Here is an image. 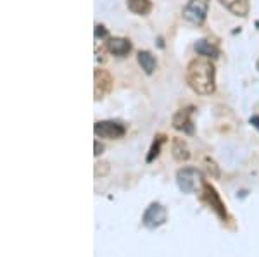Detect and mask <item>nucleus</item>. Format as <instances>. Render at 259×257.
<instances>
[{"label": "nucleus", "mask_w": 259, "mask_h": 257, "mask_svg": "<svg viewBox=\"0 0 259 257\" xmlns=\"http://www.w3.org/2000/svg\"><path fill=\"white\" fill-rule=\"evenodd\" d=\"M94 133L104 140H119L126 135V126L118 121H97L94 124Z\"/></svg>", "instance_id": "20e7f679"}, {"label": "nucleus", "mask_w": 259, "mask_h": 257, "mask_svg": "<svg viewBox=\"0 0 259 257\" xmlns=\"http://www.w3.org/2000/svg\"><path fill=\"white\" fill-rule=\"evenodd\" d=\"M95 38H100V40H102V38H109V31H107L106 30V28H104L102 26V24H95Z\"/></svg>", "instance_id": "dca6fc26"}, {"label": "nucleus", "mask_w": 259, "mask_h": 257, "mask_svg": "<svg viewBox=\"0 0 259 257\" xmlns=\"http://www.w3.org/2000/svg\"><path fill=\"white\" fill-rule=\"evenodd\" d=\"M192 107H183V109H178L177 113L173 114V128L177 131H183L187 135H194L195 133V128L194 123H192Z\"/></svg>", "instance_id": "6e6552de"}, {"label": "nucleus", "mask_w": 259, "mask_h": 257, "mask_svg": "<svg viewBox=\"0 0 259 257\" xmlns=\"http://www.w3.org/2000/svg\"><path fill=\"white\" fill-rule=\"evenodd\" d=\"M106 50L111 54V56L116 57H126L130 52H132V41L128 38H123V36H111L106 41Z\"/></svg>", "instance_id": "1a4fd4ad"}, {"label": "nucleus", "mask_w": 259, "mask_h": 257, "mask_svg": "<svg viewBox=\"0 0 259 257\" xmlns=\"http://www.w3.org/2000/svg\"><path fill=\"white\" fill-rule=\"evenodd\" d=\"M171 154H173L175 159L178 161V163H183V161H189L190 159V148L187 142L183 138H173V142H171Z\"/></svg>", "instance_id": "f8f14e48"}, {"label": "nucleus", "mask_w": 259, "mask_h": 257, "mask_svg": "<svg viewBox=\"0 0 259 257\" xmlns=\"http://www.w3.org/2000/svg\"><path fill=\"white\" fill-rule=\"evenodd\" d=\"M204 180L202 173L197 168H182L177 173V185L183 193H199L202 190Z\"/></svg>", "instance_id": "f03ea898"}, {"label": "nucleus", "mask_w": 259, "mask_h": 257, "mask_svg": "<svg viewBox=\"0 0 259 257\" xmlns=\"http://www.w3.org/2000/svg\"><path fill=\"white\" fill-rule=\"evenodd\" d=\"M249 123L252 124V126L256 128V130H259V116H252V118L249 119Z\"/></svg>", "instance_id": "6ab92c4d"}, {"label": "nucleus", "mask_w": 259, "mask_h": 257, "mask_svg": "<svg viewBox=\"0 0 259 257\" xmlns=\"http://www.w3.org/2000/svg\"><path fill=\"white\" fill-rule=\"evenodd\" d=\"M137 61H139L140 68L144 69L145 74H152L156 71V66H157L156 57H154L149 50H140L137 54Z\"/></svg>", "instance_id": "ddd939ff"}, {"label": "nucleus", "mask_w": 259, "mask_h": 257, "mask_svg": "<svg viewBox=\"0 0 259 257\" xmlns=\"http://www.w3.org/2000/svg\"><path fill=\"white\" fill-rule=\"evenodd\" d=\"M256 68H257V71H259V59H257V62H256Z\"/></svg>", "instance_id": "aec40b11"}, {"label": "nucleus", "mask_w": 259, "mask_h": 257, "mask_svg": "<svg viewBox=\"0 0 259 257\" xmlns=\"http://www.w3.org/2000/svg\"><path fill=\"white\" fill-rule=\"evenodd\" d=\"M220 4L237 18H247L250 11L249 0H220Z\"/></svg>", "instance_id": "9d476101"}, {"label": "nucleus", "mask_w": 259, "mask_h": 257, "mask_svg": "<svg viewBox=\"0 0 259 257\" xmlns=\"http://www.w3.org/2000/svg\"><path fill=\"white\" fill-rule=\"evenodd\" d=\"M187 83L197 95L216 92V68L207 57H195L187 66Z\"/></svg>", "instance_id": "f257e3e1"}, {"label": "nucleus", "mask_w": 259, "mask_h": 257, "mask_svg": "<svg viewBox=\"0 0 259 257\" xmlns=\"http://www.w3.org/2000/svg\"><path fill=\"white\" fill-rule=\"evenodd\" d=\"M206 164H207V171L212 173V178H218L220 176V169H218V166H216L214 161L206 159Z\"/></svg>", "instance_id": "f3484780"}, {"label": "nucleus", "mask_w": 259, "mask_h": 257, "mask_svg": "<svg viewBox=\"0 0 259 257\" xmlns=\"http://www.w3.org/2000/svg\"><path fill=\"white\" fill-rule=\"evenodd\" d=\"M128 11L137 16H147L152 11V2L150 0H126Z\"/></svg>", "instance_id": "4468645a"}, {"label": "nucleus", "mask_w": 259, "mask_h": 257, "mask_svg": "<svg viewBox=\"0 0 259 257\" xmlns=\"http://www.w3.org/2000/svg\"><path fill=\"white\" fill-rule=\"evenodd\" d=\"M114 80H112L111 73L102 68H97L94 71V97L95 100H102L107 93H111Z\"/></svg>", "instance_id": "0eeeda50"}, {"label": "nucleus", "mask_w": 259, "mask_h": 257, "mask_svg": "<svg viewBox=\"0 0 259 257\" xmlns=\"http://www.w3.org/2000/svg\"><path fill=\"white\" fill-rule=\"evenodd\" d=\"M194 50L199 54L200 57H207V59H216L220 56V50L212 41L206 40V38H200L195 41L194 45Z\"/></svg>", "instance_id": "9b49d317"}, {"label": "nucleus", "mask_w": 259, "mask_h": 257, "mask_svg": "<svg viewBox=\"0 0 259 257\" xmlns=\"http://www.w3.org/2000/svg\"><path fill=\"white\" fill-rule=\"evenodd\" d=\"M200 200L204 202L209 209L214 211L216 214H218V218L221 219H227V209H225V204L223 200H221L220 193L216 192V188L209 183H204L202 190H200Z\"/></svg>", "instance_id": "423d86ee"}, {"label": "nucleus", "mask_w": 259, "mask_h": 257, "mask_svg": "<svg viewBox=\"0 0 259 257\" xmlns=\"http://www.w3.org/2000/svg\"><path fill=\"white\" fill-rule=\"evenodd\" d=\"M211 0H190L185 7H183V19L189 23L200 26L207 18V11H209Z\"/></svg>", "instance_id": "7ed1b4c3"}, {"label": "nucleus", "mask_w": 259, "mask_h": 257, "mask_svg": "<svg viewBox=\"0 0 259 257\" xmlns=\"http://www.w3.org/2000/svg\"><path fill=\"white\" fill-rule=\"evenodd\" d=\"M166 142H168V136H166V135L159 133V135L154 136V142H152V145H150L149 154H147V163H152V161L156 159V157H159V154H161V147H162V145H164Z\"/></svg>", "instance_id": "2eb2a0df"}, {"label": "nucleus", "mask_w": 259, "mask_h": 257, "mask_svg": "<svg viewBox=\"0 0 259 257\" xmlns=\"http://www.w3.org/2000/svg\"><path fill=\"white\" fill-rule=\"evenodd\" d=\"M94 148H95V152H94V156H102L104 154V145L99 142V140H95V143H94Z\"/></svg>", "instance_id": "a211bd4d"}, {"label": "nucleus", "mask_w": 259, "mask_h": 257, "mask_svg": "<svg viewBox=\"0 0 259 257\" xmlns=\"http://www.w3.org/2000/svg\"><path fill=\"white\" fill-rule=\"evenodd\" d=\"M166 219H168V209L162 204H159V202H152L145 209L144 216H142V225L154 230V228H159L164 225Z\"/></svg>", "instance_id": "39448f33"}]
</instances>
